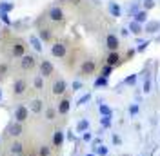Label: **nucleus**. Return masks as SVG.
I'll return each instance as SVG.
<instances>
[{
    "label": "nucleus",
    "instance_id": "obj_1",
    "mask_svg": "<svg viewBox=\"0 0 160 156\" xmlns=\"http://www.w3.org/2000/svg\"><path fill=\"white\" fill-rule=\"evenodd\" d=\"M66 53H68V47H66L64 44H60V42H57V44L51 47V55H53V56H57V58H64V56H66Z\"/></svg>",
    "mask_w": 160,
    "mask_h": 156
},
{
    "label": "nucleus",
    "instance_id": "obj_2",
    "mask_svg": "<svg viewBox=\"0 0 160 156\" xmlns=\"http://www.w3.org/2000/svg\"><path fill=\"white\" fill-rule=\"evenodd\" d=\"M28 113H29V111H28L26 105H18L17 111H15V118H17V122H18V124L26 122V120H28Z\"/></svg>",
    "mask_w": 160,
    "mask_h": 156
},
{
    "label": "nucleus",
    "instance_id": "obj_3",
    "mask_svg": "<svg viewBox=\"0 0 160 156\" xmlns=\"http://www.w3.org/2000/svg\"><path fill=\"white\" fill-rule=\"evenodd\" d=\"M53 71H55V67H53V64H51V62L44 60V62L40 64V75H42V76H51V75H53Z\"/></svg>",
    "mask_w": 160,
    "mask_h": 156
},
{
    "label": "nucleus",
    "instance_id": "obj_4",
    "mask_svg": "<svg viewBox=\"0 0 160 156\" xmlns=\"http://www.w3.org/2000/svg\"><path fill=\"white\" fill-rule=\"evenodd\" d=\"M13 89H15V95H24V93H26V89H28V82H26L24 78H20V80L15 82Z\"/></svg>",
    "mask_w": 160,
    "mask_h": 156
},
{
    "label": "nucleus",
    "instance_id": "obj_5",
    "mask_svg": "<svg viewBox=\"0 0 160 156\" xmlns=\"http://www.w3.org/2000/svg\"><path fill=\"white\" fill-rule=\"evenodd\" d=\"M106 46L111 49V51H117L120 46L118 42V37H115V35H108V38H106Z\"/></svg>",
    "mask_w": 160,
    "mask_h": 156
},
{
    "label": "nucleus",
    "instance_id": "obj_6",
    "mask_svg": "<svg viewBox=\"0 0 160 156\" xmlns=\"http://www.w3.org/2000/svg\"><path fill=\"white\" fill-rule=\"evenodd\" d=\"M95 62L93 60H86L84 64H82V75H93L95 73Z\"/></svg>",
    "mask_w": 160,
    "mask_h": 156
},
{
    "label": "nucleus",
    "instance_id": "obj_7",
    "mask_svg": "<svg viewBox=\"0 0 160 156\" xmlns=\"http://www.w3.org/2000/svg\"><path fill=\"white\" fill-rule=\"evenodd\" d=\"M68 87V84H66V80H57L55 84H53V95H62L64 91Z\"/></svg>",
    "mask_w": 160,
    "mask_h": 156
},
{
    "label": "nucleus",
    "instance_id": "obj_8",
    "mask_svg": "<svg viewBox=\"0 0 160 156\" xmlns=\"http://www.w3.org/2000/svg\"><path fill=\"white\" fill-rule=\"evenodd\" d=\"M108 66H111V67H115V66H118L120 64V55L117 53V51H111L109 55H108Z\"/></svg>",
    "mask_w": 160,
    "mask_h": 156
},
{
    "label": "nucleus",
    "instance_id": "obj_9",
    "mask_svg": "<svg viewBox=\"0 0 160 156\" xmlns=\"http://www.w3.org/2000/svg\"><path fill=\"white\" fill-rule=\"evenodd\" d=\"M20 66H22V69L35 67V58H33L31 55H24V56H22V62H20Z\"/></svg>",
    "mask_w": 160,
    "mask_h": 156
},
{
    "label": "nucleus",
    "instance_id": "obj_10",
    "mask_svg": "<svg viewBox=\"0 0 160 156\" xmlns=\"http://www.w3.org/2000/svg\"><path fill=\"white\" fill-rule=\"evenodd\" d=\"M49 18L53 20V22H60V20L64 18V11L60 9V7H53V9L49 11Z\"/></svg>",
    "mask_w": 160,
    "mask_h": 156
},
{
    "label": "nucleus",
    "instance_id": "obj_11",
    "mask_svg": "<svg viewBox=\"0 0 160 156\" xmlns=\"http://www.w3.org/2000/svg\"><path fill=\"white\" fill-rule=\"evenodd\" d=\"M69 109H71V102L68 100V98H64V100L58 104V113H60V115H68V113H69Z\"/></svg>",
    "mask_w": 160,
    "mask_h": 156
},
{
    "label": "nucleus",
    "instance_id": "obj_12",
    "mask_svg": "<svg viewBox=\"0 0 160 156\" xmlns=\"http://www.w3.org/2000/svg\"><path fill=\"white\" fill-rule=\"evenodd\" d=\"M62 144H64V133L62 131H55V134H53V145L62 147Z\"/></svg>",
    "mask_w": 160,
    "mask_h": 156
},
{
    "label": "nucleus",
    "instance_id": "obj_13",
    "mask_svg": "<svg viewBox=\"0 0 160 156\" xmlns=\"http://www.w3.org/2000/svg\"><path fill=\"white\" fill-rule=\"evenodd\" d=\"M160 31V22H155V20H151L146 24V33H157Z\"/></svg>",
    "mask_w": 160,
    "mask_h": 156
},
{
    "label": "nucleus",
    "instance_id": "obj_14",
    "mask_svg": "<svg viewBox=\"0 0 160 156\" xmlns=\"http://www.w3.org/2000/svg\"><path fill=\"white\" fill-rule=\"evenodd\" d=\"M26 55V47L22 46V44H15V47H13V56H24Z\"/></svg>",
    "mask_w": 160,
    "mask_h": 156
},
{
    "label": "nucleus",
    "instance_id": "obj_15",
    "mask_svg": "<svg viewBox=\"0 0 160 156\" xmlns=\"http://www.w3.org/2000/svg\"><path fill=\"white\" fill-rule=\"evenodd\" d=\"M9 134H13V136H20L22 134V124H13L11 125V129H9Z\"/></svg>",
    "mask_w": 160,
    "mask_h": 156
},
{
    "label": "nucleus",
    "instance_id": "obj_16",
    "mask_svg": "<svg viewBox=\"0 0 160 156\" xmlns=\"http://www.w3.org/2000/svg\"><path fill=\"white\" fill-rule=\"evenodd\" d=\"M129 31H133V35H140L144 29H142V26H140L138 22H135V20H133V22L129 24Z\"/></svg>",
    "mask_w": 160,
    "mask_h": 156
},
{
    "label": "nucleus",
    "instance_id": "obj_17",
    "mask_svg": "<svg viewBox=\"0 0 160 156\" xmlns=\"http://www.w3.org/2000/svg\"><path fill=\"white\" fill-rule=\"evenodd\" d=\"M88 129H89V122L88 120H80L78 124H77V131L78 133H86Z\"/></svg>",
    "mask_w": 160,
    "mask_h": 156
},
{
    "label": "nucleus",
    "instance_id": "obj_18",
    "mask_svg": "<svg viewBox=\"0 0 160 156\" xmlns=\"http://www.w3.org/2000/svg\"><path fill=\"white\" fill-rule=\"evenodd\" d=\"M109 13L113 15V17H120L122 9H120V6H117L115 2H111V4H109Z\"/></svg>",
    "mask_w": 160,
    "mask_h": 156
},
{
    "label": "nucleus",
    "instance_id": "obj_19",
    "mask_svg": "<svg viewBox=\"0 0 160 156\" xmlns=\"http://www.w3.org/2000/svg\"><path fill=\"white\" fill-rule=\"evenodd\" d=\"M31 111L38 115L40 111H42V100H33V102H31Z\"/></svg>",
    "mask_w": 160,
    "mask_h": 156
},
{
    "label": "nucleus",
    "instance_id": "obj_20",
    "mask_svg": "<svg viewBox=\"0 0 160 156\" xmlns=\"http://www.w3.org/2000/svg\"><path fill=\"white\" fill-rule=\"evenodd\" d=\"M135 22H138V24L148 22V13H146V11H138V13L135 15Z\"/></svg>",
    "mask_w": 160,
    "mask_h": 156
},
{
    "label": "nucleus",
    "instance_id": "obj_21",
    "mask_svg": "<svg viewBox=\"0 0 160 156\" xmlns=\"http://www.w3.org/2000/svg\"><path fill=\"white\" fill-rule=\"evenodd\" d=\"M29 42H31V46L37 49V51H42V40H38V37H31Z\"/></svg>",
    "mask_w": 160,
    "mask_h": 156
},
{
    "label": "nucleus",
    "instance_id": "obj_22",
    "mask_svg": "<svg viewBox=\"0 0 160 156\" xmlns=\"http://www.w3.org/2000/svg\"><path fill=\"white\" fill-rule=\"evenodd\" d=\"M98 111H100V115H102V116H111V115H113V113H111V109L108 107V105H104V104H100Z\"/></svg>",
    "mask_w": 160,
    "mask_h": 156
},
{
    "label": "nucleus",
    "instance_id": "obj_23",
    "mask_svg": "<svg viewBox=\"0 0 160 156\" xmlns=\"http://www.w3.org/2000/svg\"><path fill=\"white\" fill-rule=\"evenodd\" d=\"M95 153L100 154V156H108L109 151H108V147H106V145H97V147H95Z\"/></svg>",
    "mask_w": 160,
    "mask_h": 156
},
{
    "label": "nucleus",
    "instance_id": "obj_24",
    "mask_svg": "<svg viewBox=\"0 0 160 156\" xmlns=\"http://www.w3.org/2000/svg\"><path fill=\"white\" fill-rule=\"evenodd\" d=\"M108 85V78L106 76H100L95 80V87H106Z\"/></svg>",
    "mask_w": 160,
    "mask_h": 156
},
{
    "label": "nucleus",
    "instance_id": "obj_25",
    "mask_svg": "<svg viewBox=\"0 0 160 156\" xmlns=\"http://www.w3.org/2000/svg\"><path fill=\"white\" fill-rule=\"evenodd\" d=\"M22 149H24V145H22L20 142H17V144H13V145H11V151H13V153H15L17 156L22 154Z\"/></svg>",
    "mask_w": 160,
    "mask_h": 156
},
{
    "label": "nucleus",
    "instance_id": "obj_26",
    "mask_svg": "<svg viewBox=\"0 0 160 156\" xmlns=\"http://www.w3.org/2000/svg\"><path fill=\"white\" fill-rule=\"evenodd\" d=\"M40 38L46 40V42H48V40H51V31L49 29H40Z\"/></svg>",
    "mask_w": 160,
    "mask_h": 156
},
{
    "label": "nucleus",
    "instance_id": "obj_27",
    "mask_svg": "<svg viewBox=\"0 0 160 156\" xmlns=\"http://www.w3.org/2000/svg\"><path fill=\"white\" fill-rule=\"evenodd\" d=\"M100 124H102V127H111V116H102L100 118Z\"/></svg>",
    "mask_w": 160,
    "mask_h": 156
},
{
    "label": "nucleus",
    "instance_id": "obj_28",
    "mask_svg": "<svg viewBox=\"0 0 160 156\" xmlns=\"http://www.w3.org/2000/svg\"><path fill=\"white\" fill-rule=\"evenodd\" d=\"M124 84H126V85H135V84H137V75H131V76H128L126 80H124Z\"/></svg>",
    "mask_w": 160,
    "mask_h": 156
},
{
    "label": "nucleus",
    "instance_id": "obj_29",
    "mask_svg": "<svg viewBox=\"0 0 160 156\" xmlns=\"http://www.w3.org/2000/svg\"><path fill=\"white\" fill-rule=\"evenodd\" d=\"M13 9V4H0V13H8V11H11Z\"/></svg>",
    "mask_w": 160,
    "mask_h": 156
},
{
    "label": "nucleus",
    "instance_id": "obj_30",
    "mask_svg": "<svg viewBox=\"0 0 160 156\" xmlns=\"http://www.w3.org/2000/svg\"><path fill=\"white\" fill-rule=\"evenodd\" d=\"M144 93H149L151 91V80H149V75L146 76V82H144V89H142Z\"/></svg>",
    "mask_w": 160,
    "mask_h": 156
},
{
    "label": "nucleus",
    "instance_id": "obj_31",
    "mask_svg": "<svg viewBox=\"0 0 160 156\" xmlns=\"http://www.w3.org/2000/svg\"><path fill=\"white\" fill-rule=\"evenodd\" d=\"M55 115H57V113H55L53 107H49L48 111H46V118H48V120H55Z\"/></svg>",
    "mask_w": 160,
    "mask_h": 156
},
{
    "label": "nucleus",
    "instance_id": "obj_32",
    "mask_svg": "<svg viewBox=\"0 0 160 156\" xmlns=\"http://www.w3.org/2000/svg\"><path fill=\"white\" fill-rule=\"evenodd\" d=\"M111 71H113V67H111V66H106V67H102V76H109L111 75Z\"/></svg>",
    "mask_w": 160,
    "mask_h": 156
},
{
    "label": "nucleus",
    "instance_id": "obj_33",
    "mask_svg": "<svg viewBox=\"0 0 160 156\" xmlns=\"http://www.w3.org/2000/svg\"><path fill=\"white\" fill-rule=\"evenodd\" d=\"M49 153H51V151H49V147H48V145L40 147V156H49Z\"/></svg>",
    "mask_w": 160,
    "mask_h": 156
},
{
    "label": "nucleus",
    "instance_id": "obj_34",
    "mask_svg": "<svg viewBox=\"0 0 160 156\" xmlns=\"http://www.w3.org/2000/svg\"><path fill=\"white\" fill-rule=\"evenodd\" d=\"M129 115H131V116L138 115V105H137V104H133V105H129Z\"/></svg>",
    "mask_w": 160,
    "mask_h": 156
},
{
    "label": "nucleus",
    "instance_id": "obj_35",
    "mask_svg": "<svg viewBox=\"0 0 160 156\" xmlns=\"http://www.w3.org/2000/svg\"><path fill=\"white\" fill-rule=\"evenodd\" d=\"M35 87H37V89H42V87H44V80H42L40 76L35 78Z\"/></svg>",
    "mask_w": 160,
    "mask_h": 156
},
{
    "label": "nucleus",
    "instance_id": "obj_36",
    "mask_svg": "<svg viewBox=\"0 0 160 156\" xmlns=\"http://www.w3.org/2000/svg\"><path fill=\"white\" fill-rule=\"evenodd\" d=\"M144 7H146L148 11L153 9V7H155V0H146V2H144Z\"/></svg>",
    "mask_w": 160,
    "mask_h": 156
},
{
    "label": "nucleus",
    "instance_id": "obj_37",
    "mask_svg": "<svg viewBox=\"0 0 160 156\" xmlns=\"http://www.w3.org/2000/svg\"><path fill=\"white\" fill-rule=\"evenodd\" d=\"M151 42L149 40H148V42H142V44H138V49H137V51H140V53H142V51H146V49H148V46H149Z\"/></svg>",
    "mask_w": 160,
    "mask_h": 156
},
{
    "label": "nucleus",
    "instance_id": "obj_38",
    "mask_svg": "<svg viewBox=\"0 0 160 156\" xmlns=\"http://www.w3.org/2000/svg\"><path fill=\"white\" fill-rule=\"evenodd\" d=\"M89 100H91V95H84V96L78 100V105H84V104H86V102H89Z\"/></svg>",
    "mask_w": 160,
    "mask_h": 156
},
{
    "label": "nucleus",
    "instance_id": "obj_39",
    "mask_svg": "<svg viewBox=\"0 0 160 156\" xmlns=\"http://www.w3.org/2000/svg\"><path fill=\"white\" fill-rule=\"evenodd\" d=\"M113 144H115V145H120V144H122V140H120L118 134H113Z\"/></svg>",
    "mask_w": 160,
    "mask_h": 156
},
{
    "label": "nucleus",
    "instance_id": "obj_40",
    "mask_svg": "<svg viewBox=\"0 0 160 156\" xmlns=\"http://www.w3.org/2000/svg\"><path fill=\"white\" fill-rule=\"evenodd\" d=\"M0 18L4 20V22H6L8 26H9V18H8V13H0Z\"/></svg>",
    "mask_w": 160,
    "mask_h": 156
},
{
    "label": "nucleus",
    "instance_id": "obj_41",
    "mask_svg": "<svg viewBox=\"0 0 160 156\" xmlns=\"http://www.w3.org/2000/svg\"><path fill=\"white\" fill-rule=\"evenodd\" d=\"M82 138H84V142H91V138L93 136H91V133H84V136Z\"/></svg>",
    "mask_w": 160,
    "mask_h": 156
},
{
    "label": "nucleus",
    "instance_id": "obj_42",
    "mask_svg": "<svg viewBox=\"0 0 160 156\" xmlns=\"http://www.w3.org/2000/svg\"><path fill=\"white\" fill-rule=\"evenodd\" d=\"M80 87H82V84H80V82H73V89H75V91H78Z\"/></svg>",
    "mask_w": 160,
    "mask_h": 156
},
{
    "label": "nucleus",
    "instance_id": "obj_43",
    "mask_svg": "<svg viewBox=\"0 0 160 156\" xmlns=\"http://www.w3.org/2000/svg\"><path fill=\"white\" fill-rule=\"evenodd\" d=\"M131 13H135V15L138 13V6H137V4H135V6H131Z\"/></svg>",
    "mask_w": 160,
    "mask_h": 156
},
{
    "label": "nucleus",
    "instance_id": "obj_44",
    "mask_svg": "<svg viewBox=\"0 0 160 156\" xmlns=\"http://www.w3.org/2000/svg\"><path fill=\"white\" fill-rule=\"evenodd\" d=\"M135 53H137V49H129V51H128V58H131Z\"/></svg>",
    "mask_w": 160,
    "mask_h": 156
},
{
    "label": "nucleus",
    "instance_id": "obj_45",
    "mask_svg": "<svg viewBox=\"0 0 160 156\" xmlns=\"http://www.w3.org/2000/svg\"><path fill=\"white\" fill-rule=\"evenodd\" d=\"M129 35V29H122V37H128Z\"/></svg>",
    "mask_w": 160,
    "mask_h": 156
},
{
    "label": "nucleus",
    "instance_id": "obj_46",
    "mask_svg": "<svg viewBox=\"0 0 160 156\" xmlns=\"http://www.w3.org/2000/svg\"><path fill=\"white\" fill-rule=\"evenodd\" d=\"M88 156H95V154H88Z\"/></svg>",
    "mask_w": 160,
    "mask_h": 156
},
{
    "label": "nucleus",
    "instance_id": "obj_47",
    "mask_svg": "<svg viewBox=\"0 0 160 156\" xmlns=\"http://www.w3.org/2000/svg\"><path fill=\"white\" fill-rule=\"evenodd\" d=\"M124 156H128V154H124Z\"/></svg>",
    "mask_w": 160,
    "mask_h": 156
},
{
    "label": "nucleus",
    "instance_id": "obj_48",
    "mask_svg": "<svg viewBox=\"0 0 160 156\" xmlns=\"http://www.w3.org/2000/svg\"><path fill=\"white\" fill-rule=\"evenodd\" d=\"M18 156H22V154H18Z\"/></svg>",
    "mask_w": 160,
    "mask_h": 156
}]
</instances>
